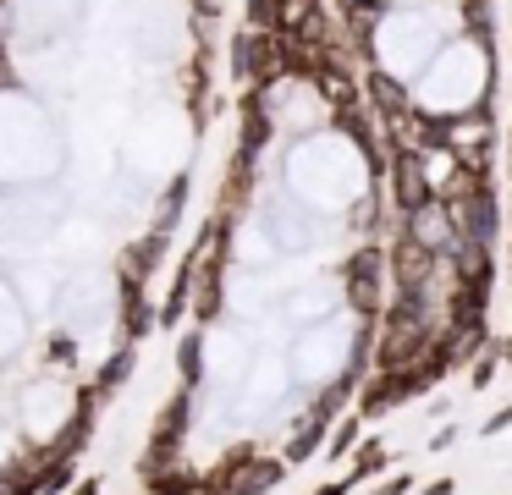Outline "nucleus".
Returning <instances> with one entry per match:
<instances>
[{
  "label": "nucleus",
  "instance_id": "2eb2a0df",
  "mask_svg": "<svg viewBox=\"0 0 512 495\" xmlns=\"http://www.w3.org/2000/svg\"><path fill=\"white\" fill-rule=\"evenodd\" d=\"M12 83V66H6V55H0V88Z\"/></svg>",
  "mask_w": 512,
  "mask_h": 495
},
{
  "label": "nucleus",
  "instance_id": "f257e3e1",
  "mask_svg": "<svg viewBox=\"0 0 512 495\" xmlns=\"http://www.w3.org/2000/svg\"><path fill=\"white\" fill-rule=\"evenodd\" d=\"M424 347H430V319H424L419 292H397V303L386 308V325H380V369H402Z\"/></svg>",
  "mask_w": 512,
  "mask_h": 495
},
{
  "label": "nucleus",
  "instance_id": "dca6fc26",
  "mask_svg": "<svg viewBox=\"0 0 512 495\" xmlns=\"http://www.w3.org/2000/svg\"><path fill=\"white\" fill-rule=\"evenodd\" d=\"M507 358H512V341H507Z\"/></svg>",
  "mask_w": 512,
  "mask_h": 495
},
{
  "label": "nucleus",
  "instance_id": "ddd939ff",
  "mask_svg": "<svg viewBox=\"0 0 512 495\" xmlns=\"http://www.w3.org/2000/svg\"><path fill=\"white\" fill-rule=\"evenodd\" d=\"M347 484H353V473H347V479H336V484H320L314 495H347Z\"/></svg>",
  "mask_w": 512,
  "mask_h": 495
},
{
  "label": "nucleus",
  "instance_id": "6e6552de",
  "mask_svg": "<svg viewBox=\"0 0 512 495\" xmlns=\"http://www.w3.org/2000/svg\"><path fill=\"white\" fill-rule=\"evenodd\" d=\"M369 94H375L380 99V110H386V116H408V99H402V88L397 83H391V77H375V83H369Z\"/></svg>",
  "mask_w": 512,
  "mask_h": 495
},
{
  "label": "nucleus",
  "instance_id": "20e7f679",
  "mask_svg": "<svg viewBox=\"0 0 512 495\" xmlns=\"http://www.w3.org/2000/svg\"><path fill=\"white\" fill-rule=\"evenodd\" d=\"M435 259H430V242L424 237H397V248H391V281H397V292H424V281H430Z\"/></svg>",
  "mask_w": 512,
  "mask_h": 495
},
{
  "label": "nucleus",
  "instance_id": "39448f33",
  "mask_svg": "<svg viewBox=\"0 0 512 495\" xmlns=\"http://www.w3.org/2000/svg\"><path fill=\"white\" fill-rule=\"evenodd\" d=\"M391 187H397V204L402 209H424L430 204V176H424V154L402 143L391 154Z\"/></svg>",
  "mask_w": 512,
  "mask_h": 495
},
{
  "label": "nucleus",
  "instance_id": "f03ea898",
  "mask_svg": "<svg viewBox=\"0 0 512 495\" xmlns=\"http://www.w3.org/2000/svg\"><path fill=\"white\" fill-rule=\"evenodd\" d=\"M232 55H237V77H243V83H270L276 72H287V50H281V33H259V28H248L243 39L232 44Z\"/></svg>",
  "mask_w": 512,
  "mask_h": 495
},
{
  "label": "nucleus",
  "instance_id": "423d86ee",
  "mask_svg": "<svg viewBox=\"0 0 512 495\" xmlns=\"http://www.w3.org/2000/svg\"><path fill=\"white\" fill-rule=\"evenodd\" d=\"M347 303H353L358 314H375L380 308V253L375 248H358L353 259H347Z\"/></svg>",
  "mask_w": 512,
  "mask_h": 495
},
{
  "label": "nucleus",
  "instance_id": "9d476101",
  "mask_svg": "<svg viewBox=\"0 0 512 495\" xmlns=\"http://www.w3.org/2000/svg\"><path fill=\"white\" fill-rule=\"evenodd\" d=\"M408 473H397V479H386V484H375V495H408Z\"/></svg>",
  "mask_w": 512,
  "mask_h": 495
},
{
  "label": "nucleus",
  "instance_id": "0eeeda50",
  "mask_svg": "<svg viewBox=\"0 0 512 495\" xmlns=\"http://www.w3.org/2000/svg\"><path fill=\"white\" fill-rule=\"evenodd\" d=\"M182 429H188V396H177V402L166 407V418H160L155 440H149V462L171 468V462H177V446H182Z\"/></svg>",
  "mask_w": 512,
  "mask_h": 495
},
{
  "label": "nucleus",
  "instance_id": "9b49d317",
  "mask_svg": "<svg viewBox=\"0 0 512 495\" xmlns=\"http://www.w3.org/2000/svg\"><path fill=\"white\" fill-rule=\"evenodd\" d=\"M347 446H353V424H347V429H342V435H336V440H331V457H342V451H347Z\"/></svg>",
  "mask_w": 512,
  "mask_h": 495
},
{
  "label": "nucleus",
  "instance_id": "7ed1b4c3",
  "mask_svg": "<svg viewBox=\"0 0 512 495\" xmlns=\"http://www.w3.org/2000/svg\"><path fill=\"white\" fill-rule=\"evenodd\" d=\"M281 479V462L254 457V451H232L221 468V495H265Z\"/></svg>",
  "mask_w": 512,
  "mask_h": 495
},
{
  "label": "nucleus",
  "instance_id": "1a4fd4ad",
  "mask_svg": "<svg viewBox=\"0 0 512 495\" xmlns=\"http://www.w3.org/2000/svg\"><path fill=\"white\" fill-rule=\"evenodd\" d=\"M386 446H380V440H364V446H358V462H353V479H364V473H375V468H386Z\"/></svg>",
  "mask_w": 512,
  "mask_h": 495
},
{
  "label": "nucleus",
  "instance_id": "4468645a",
  "mask_svg": "<svg viewBox=\"0 0 512 495\" xmlns=\"http://www.w3.org/2000/svg\"><path fill=\"white\" fill-rule=\"evenodd\" d=\"M72 495H100V479H83V484H78V490H72Z\"/></svg>",
  "mask_w": 512,
  "mask_h": 495
},
{
  "label": "nucleus",
  "instance_id": "f8f14e48",
  "mask_svg": "<svg viewBox=\"0 0 512 495\" xmlns=\"http://www.w3.org/2000/svg\"><path fill=\"white\" fill-rule=\"evenodd\" d=\"M507 424H512V407H501V413L485 424V435H496V429H507Z\"/></svg>",
  "mask_w": 512,
  "mask_h": 495
}]
</instances>
